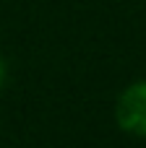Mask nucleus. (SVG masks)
<instances>
[{"label":"nucleus","mask_w":146,"mask_h":148,"mask_svg":"<svg viewBox=\"0 0 146 148\" xmlns=\"http://www.w3.org/2000/svg\"><path fill=\"white\" fill-rule=\"evenodd\" d=\"M115 117L125 133L146 135V81L128 86L120 94L118 107H115Z\"/></svg>","instance_id":"nucleus-1"},{"label":"nucleus","mask_w":146,"mask_h":148,"mask_svg":"<svg viewBox=\"0 0 146 148\" xmlns=\"http://www.w3.org/2000/svg\"><path fill=\"white\" fill-rule=\"evenodd\" d=\"M0 83H3V60H0Z\"/></svg>","instance_id":"nucleus-2"}]
</instances>
